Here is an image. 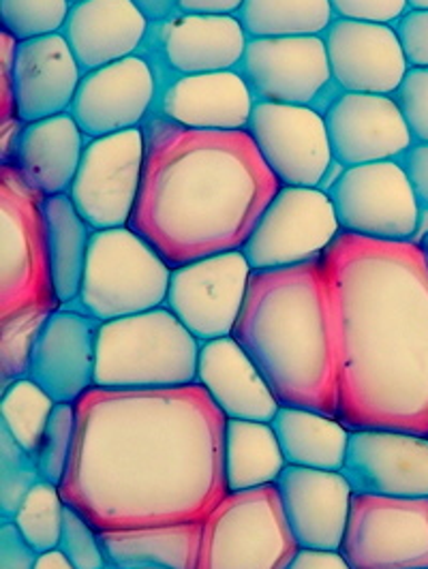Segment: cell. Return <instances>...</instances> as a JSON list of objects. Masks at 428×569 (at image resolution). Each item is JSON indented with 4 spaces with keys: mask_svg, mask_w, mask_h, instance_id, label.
I'll return each instance as SVG.
<instances>
[{
    "mask_svg": "<svg viewBox=\"0 0 428 569\" xmlns=\"http://www.w3.org/2000/svg\"><path fill=\"white\" fill-rule=\"evenodd\" d=\"M287 460L270 422L228 420L226 480L229 492L277 485Z\"/></svg>",
    "mask_w": 428,
    "mask_h": 569,
    "instance_id": "obj_31",
    "label": "cell"
},
{
    "mask_svg": "<svg viewBox=\"0 0 428 569\" xmlns=\"http://www.w3.org/2000/svg\"><path fill=\"white\" fill-rule=\"evenodd\" d=\"M171 268L133 229L92 231L84 279L73 305L80 311L112 321L166 307Z\"/></svg>",
    "mask_w": 428,
    "mask_h": 569,
    "instance_id": "obj_6",
    "label": "cell"
},
{
    "mask_svg": "<svg viewBox=\"0 0 428 569\" xmlns=\"http://www.w3.org/2000/svg\"><path fill=\"white\" fill-rule=\"evenodd\" d=\"M249 39L319 37L335 22L330 0H245L236 16Z\"/></svg>",
    "mask_w": 428,
    "mask_h": 569,
    "instance_id": "obj_32",
    "label": "cell"
},
{
    "mask_svg": "<svg viewBox=\"0 0 428 569\" xmlns=\"http://www.w3.org/2000/svg\"><path fill=\"white\" fill-rule=\"evenodd\" d=\"M69 13V0H0L2 32L18 43L62 32Z\"/></svg>",
    "mask_w": 428,
    "mask_h": 569,
    "instance_id": "obj_36",
    "label": "cell"
},
{
    "mask_svg": "<svg viewBox=\"0 0 428 569\" xmlns=\"http://www.w3.org/2000/svg\"><path fill=\"white\" fill-rule=\"evenodd\" d=\"M201 529L198 522L101 531L108 569H198Z\"/></svg>",
    "mask_w": 428,
    "mask_h": 569,
    "instance_id": "obj_28",
    "label": "cell"
},
{
    "mask_svg": "<svg viewBox=\"0 0 428 569\" xmlns=\"http://www.w3.org/2000/svg\"><path fill=\"white\" fill-rule=\"evenodd\" d=\"M422 208H428V143H414L399 159Z\"/></svg>",
    "mask_w": 428,
    "mask_h": 569,
    "instance_id": "obj_44",
    "label": "cell"
},
{
    "mask_svg": "<svg viewBox=\"0 0 428 569\" xmlns=\"http://www.w3.org/2000/svg\"><path fill=\"white\" fill-rule=\"evenodd\" d=\"M283 407L339 416V358L324 259L253 270L231 332Z\"/></svg>",
    "mask_w": 428,
    "mask_h": 569,
    "instance_id": "obj_4",
    "label": "cell"
},
{
    "mask_svg": "<svg viewBox=\"0 0 428 569\" xmlns=\"http://www.w3.org/2000/svg\"><path fill=\"white\" fill-rule=\"evenodd\" d=\"M34 569H76L73 563L58 550H48V552H41L39 559H37V566Z\"/></svg>",
    "mask_w": 428,
    "mask_h": 569,
    "instance_id": "obj_48",
    "label": "cell"
},
{
    "mask_svg": "<svg viewBox=\"0 0 428 569\" xmlns=\"http://www.w3.org/2000/svg\"><path fill=\"white\" fill-rule=\"evenodd\" d=\"M148 22H159L180 13V0H131Z\"/></svg>",
    "mask_w": 428,
    "mask_h": 569,
    "instance_id": "obj_47",
    "label": "cell"
},
{
    "mask_svg": "<svg viewBox=\"0 0 428 569\" xmlns=\"http://www.w3.org/2000/svg\"><path fill=\"white\" fill-rule=\"evenodd\" d=\"M253 268L242 251L203 257L171 270L166 309L200 342L231 337Z\"/></svg>",
    "mask_w": 428,
    "mask_h": 569,
    "instance_id": "obj_14",
    "label": "cell"
},
{
    "mask_svg": "<svg viewBox=\"0 0 428 569\" xmlns=\"http://www.w3.org/2000/svg\"><path fill=\"white\" fill-rule=\"evenodd\" d=\"M335 16L356 22L397 24L409 11L407 0H330Z\"/></svg>",
    "mask_w": 428,
    "mask_h": 569,
    "instance_id": "obj_41",
    "label": "cell"
},
{
    "mask_svg": "<svg viewBox=\"0 0 428 569\" xmlns=\"http://www.w3.org/2000/svg\"><path fill=\"white\" fill-rule=\"evenodd\" d=\"M341 473L354 495L428 497V437L386 428L351 430Z\"/></svg>",
    "mask_w": 428,
    "mask_h": 569,
    "instance_id": "obj_17",
    "label": "cell"
},
{
    "mask_svg": "<svg viewBox=\"0 0 428 569\" xmlns=\"http://www.w3.org/2000/svg\"><path fill=\"white\" fill-rule=\"evenodd\" d=\"M326 193L341 231L390 242H407L418 233L422 206L400 161L345 168Z\"/></svg>",
    "mask_w": 428,
    "mask_h": 569,
    "instance_id": "obj_11",
    "label": "cell"
},
{
    "mask_svg": "<svg viewBox=\"0 0 428 569\" xmlns=\"http://www.w3.org/2000/svg\"><path fill=\"white\" fill-rule=\"evenodd\" d=\"M39 552L24 540L18 527L0 522V569H34Z\"/></svg>",
    "mask_w": 428,
    "mask_h": 569,
    "instance_id": "obj_43",
    "label": "cell"
},
{
    "mask_svg": "<svg viewBox=\"0 0 428 569\" xmlns=\"http://www.w3.org/2000/svg\"><path fill=\"white\" fill-rule=\"evenodd\" d=\"M418 244H420V249H422V253H425V259H427L428 263V233L418 240Z\"/></svg>",
    "mask_w": 428,
    "mask_h": 569,
    "instance_id": "obj_51",
    "label": "cell"
},
{
    "mask_svg": "<svg viewBox=\"0 0 428 569\" xmlns=\"http://www.w3.org/2000/svg\"><path fill=\"white\" fill-rule=\"evenodd\" d=\"M143 171L129 228L173 268L240 251L281 189L249 131L142 124Z\"/></svg>",
    "mask_w": 428,
    "mask_h": 569,
    "instance_id": "obj_3",
    "label": "cell"
},
{
    "mask_svg": "<svg viewBox=\"0 0 428 569\" xmlns=\"http://www.w3.org/2000/svg\"><path fill=\"white\" fill-rule=\"evenodd\" d=\"M76 443V405L57 402L43 443L37 455L41 480L50 485H62Z\"/></svg>",
    "mask_w": 428,
    "mask_h": 569,
    "instance_id": "obj_38",
    "label": "cell"
},
{
    "mask_svg": "<svg viewBox=\"0 0 428 569\" xmlns=\"http://www.w3.org/2000/svg\"><path fill=\"white\" fill-rule=\"evenodd\" d=\"M52 283L60 305H73L84 279L92 229L67 193L43 200Z\"/></svg>",
    "mask_w": 428,
    "mask_h": 569,
    "instance_id": "obj_30",
    "label": "cell"
},
{
    "mask_svg": "<svg viewBox=\"0 0 428 569\" xmlns=\"http://www.w3.org/2000/svg\"><path fill=\"white\" fill-rule=\"evenodd\" d=\"M428 233V208H422V212H420V223H418V233H416V238H414V242H418L422 236H427Z\"/></svg>",
    "mask_w": 428,
    "mask_h": 569,
    "instance_id": "obj_49",
    "label": "cell"
},
{
    "mask_svg": "<svg viewBox=\"0 0 428 569\" xmlns=\"http://www.w3.org/2000/svg\"><path fill=\"white\" fill-rule=\"evenodd\" d=\"M337 358L339 420L428 437V263L418 242L341 231L324 253Z\"/></svg>",
    "mask_w": 428,
    "mask_h": 569,
    "instance_id": "obj_2",
    "label": "cell"
},
{
    "mask_svg": "<svg viewBox=\"0 0 428 569\" xmlns=\"http://www.w3.org/2000/svg\"><path fill=\"white\" fill-rule=\"evenodd\" d=\"M409 9H418V11H428V0H407Z\"/></svg>",
    "mask_w": 428,
    "mask_h": 569,
    "instance_id": "obj_50",
    "label": "cell"
},
{
    "mask_svg": "<svg viewBox=\"0 0 428 569\" xmlns=\"http://www.w3.org/2000/svg\"><path fill=\"white\" fill-rule=\"evenodd\" d=\"M395 30L409 69H428V11L409 9Z\"/></svg>",
    "mask_w": 428,
    "mask_h": 569,
    "instance_id": "obj_42",
    "label": "cell"
},
{
    "mask_svg": "<svg viewBox=\"0 0 428 569\" xmlns=\"http://www.w3.org/2000/svg\"><path fill=\"white\" fill-rule=\"evenodd\" d=\"M103 321L60 305L50 315L32 353L29 379L57 402L76 405L94 388L97 337Z\"/></svg>",
    "mask_w": 428,
    "mask_h": 569,
    "instance_id": "obj_21",
    "label": "cell"
},
{
    "mask_svg": "<svg viewBox=\"0 0 428 569\" xmlns=\"http://www.w3.org/2000/svg\"><path fill=\"white\" fill-rule=\"evenodd\" d=\"M58 550L73 563L76 569H108L99 531L86 520L82 513L76 512L69 506L64 510Z\"/></svg>",
    "mask_w": 428,
    "mask_h": 569,
    "instance_id": "obj_39",
    "label": "cell"
},
{
    "mask_svg": "<svg viewBox=\"0 0 428 569\" xmlns=\"http://www.w3.org/2000/svg\"><path fill=\"white\" fill-rule=\"evenodd\" d=\"M287 525L300 548L341 550L354 490L341 471L287 465L277 480Z\"/></svg>",
    "mask_w": 428,
    "mask_h": 569,
    "instance_id": "obj_22",
    "label": "cell"
},
{
    "mask_svg": "<svg viewBox=\"0 0 428 569\" xmlns=\"http://www.w3.org/2000/svg\"><path fill=\"white\" fill-rule=\"evenodd\" d=\"M247 131L281 187L321 189L337 163L326 118L315 108L256 103Z\"/></svg>",
    "mask_w": 428,
    "mask_h": 569,
    "instance_id": "obj_15",
    "label": "cell"
},
{
    "mask_svg": "<svg viewBox=\"0 0 428 569\" xmlns=\"http://www.w3.org/2000/svg\"><path fill=\"white\" fill-rule=\"evenodd\" d=\"M270 425L277 432L287 465L341 471L351 430L339 418L281 405Z\"/></svg>",
    "mask_w": 428,
    "mask_h": 569,
    "instance_id": "obj_29",
    "label": "cell"
},
{
    "mask_svg": "<svg viewBox=\"0 0 428 569\" xmlns=\"http://www.w3.org/2000/svg\"><path fill=\"white\" fill-rule=\"evenodd\" d=\"M69 2H71V4H78V2H82V0H69Z\"/></svg>",
    "mask_w": 428,
    "mask_h": 569,
    "instance_id": "obj_52",
    "label": "cell"
},
{
    "mask_svg": "<svg viewBox=\"0 0 428 569\" xmlns=\"http://www.w3.org/2000/svg\"><path fill=\"white\" fill-rule=\"evenodd\" d=\"M238 73L256 103L315 108L335 84L321 37L249 39Z\"/></svg>",
    "mask_w": 428,
    "mask_h": 569,
    "instance_id": "obj_16",
    "label": "cell"
},
{
    "mask_svg": "<svg viewBox=\"0 0 428 569\" xmlns=\"http://www.w3.org/2000/svg\"><path fill=\"white\" fill-rule=\"evenodd\" d=\"M332 157L342 168L399 161L414 146L392 94L341 92L324 112Z\"/></svg>",
    "mask_w": 428,
    "mask_h": 569,
    "instance_id": "obj_19",
    "label": "cell"
},
{
    "mask_svg": "<svg viewBox=\"0 0 428 569\" xmlns=\"http://www.w3.org/2000/svg\"><path fill=\"white\" fill-rule=\"evenodd\" d=\"M341 233L324 189L281 187L240 249L253 270L289 268L321 259Z\"/></svg>",
    "mask_w": 428,
    "mask_h": 569,
    "instance_id": "obj_10",
    "label": "cell"
},
{
    "mask_svg": "<svg viewBox=\"0 0 428 569\" xmlns=\"http://www.w3.org/2000/svg\"><path fill=\"white\" fill-rule=\"evenodd\" d=\"M253 108L251 88L231 69L182 76L161 86L150 116L196 131H247Z\"/></svg>",
    "mask_w": 428,
    "mask_h": 569,
    "instance_id": "obj_24",
    "label": "cell"
},
{
    "mask_svg": "<svg viewBox=\"0 0 428 569\" xmlns=\"http://www.w3.org/2000/svg\"><path fill=\"white\" fill-rule=\"evenodd\" d=\"M150 22L131 0H82L62 34L82 71H94L142 50Z\"/></svg>",
    "mask_w": 428,
    "mask_h": 569,
    "instance_id": "obj_26",
    "label": "cell"
},
{
    "mask_svg": "<svg viewBox=\"0 0 428 569\" xmlns=\"http://www.w3.org/2000/svg\"><path fill=\"white\" fill-rule=\"evenodd\" d=\"M157 76L146 58H122L88 71L76 92L69 114L88 140L140 129L157 101Z\"/></svg>",
    "mask_w": 428,
    "mask_h": 569,
    "instance_id": "obj_18",
    "label": "cell"
},
{
    "mask_svg": "<svg viewBox=\"0 0 428 569\" xmlns=\"http://www.w3.org/2000/svg\"><path fill=\"white\" fill-rule=\"evenodd\" d=\"M228 418L200 383L90 388L60 495L101 531L198 522L226 497Z\"/></svg>",
    "mask_w": 428,
    "mask_h": 569,
    "instance_id": "obj_1",
    "label": "cell"
},
{
    "mask_svg": "<svg viewBox=\"0 0 428 569\" xmlns=\"http://www.w3.org/2000/svg\"><path fill=\"white\" fill-rule=\"evenodd\" d=\"M84 71L62 32L22 41L11 69L16 118L37 122L69 112Z\"/></svg>",
    "mask_w": 428,
    "mask_h": 569,
    "instance_id": "obj_23",
    "label": "cell"
},
{
    "mask_svg": "<svg viewBox=\"0 0 428 569\" xmlns=\"http://www.w3.org/2000/svg\"><path fill=\"white\" fill-rule=\"evenodd\" d=\"M300 546L277 485L228 497L203 518L198 569H287Z\"/></svg>",
    "mask_w": 428,
    "mask_h": 569,
    "instance_id": "obj_7",
    "label": "cell"
},
{
    "mask_svg": "<svg viewBox=\"0 0 428 569\" xmlns=\"http://www.w3.org/2000/svg\"><path fill=\"white\" fill-rule=\"evenodd\" d=\"M200 347L166 307L103 321L97 337L94 386L157 390L198 383Z\"/></svg>",
    "mask_w": 428,
    "mask_h": 569,
    "instance_id": "obj_5",
    "label": "cell"
},
{
    "mask_svg": "<svg viewBox=\"0 0 428 569\" xmlns=\"http://www.w3.org/2000/svg\"><path fill=\"white\" fill-rule=\"evenodd\" d=\"M287 569H351L341 550H309L300 548Z\"/></svg>",
    "mask_w": 428,
    "mask_h": 569,
    "instance_id": "obj_45",
    "label": "cell"
},
{
    "mask_svg": "<svg viewBox=\"0 0 428 569\" xmlns=\"http://www.w3.org/2000/svg\"><path fill=\"white\" fill-rule=\"evenodd\" d=\"M60 307L52 283L43 198L11 166L0 170V317Z\"/></svg>",
    "mask_w": 428,
    "mask_h": 569,
    "instance_id": "obj_8",
    "label": "cell"
},
{
    "mask_svg": "<svg viewBox=\"0 0 428 569\" xmlns=\"http://www.w3.org/2000/svg\"><path fill=\"white\" fill-rule=\"evenodd\" d=\"M67 503L57 485L41 480L32 486L27 499L13 516V525L24 536V540L41 555L54 550L62 536Z\"/></svg>",
    "mask_w": 428,
    "mask_h": 569,
    "instance_id": "obj_35",
    "label": "cell"
},
{
    "mask_svg": "<svg viewBox=\"0 0 428 569\" xmlns=\"http://www.w3.org/2000/svg\"><path fill=\"white\" fill-rule=\"evenodd\" d=\"M58 307H32L0 317V390L29 377L39 337Z\"/></svg>",
    "mask_w": 428,
    "mask_h": 569,
    "instance_id": "obj_34",
    "label": "cell"
},
{
    "mask_svg": "<svg viewBox=\"0 0 428 569\" xmlns=\"http://www.w3.org/2000/svg\"><path fill=\"white\" fill-rule=\"evenodd\" d=\"M249 34L236 16L176 13L150 22L142 50L157 76V86L182 76L231 71L240 64Z\"/></svg>",
    "mask_w": 428,
    "mask_h": 569,
    "instance_id": "obj_13",
    "label": "cell"
},
{
    "mask_svg": "<svg viewBox=\"0 0 428 569\" xmlns=\"http://www.w3.org/2000/svg\"><path fill=\"white\" fill-rule=\"evenodd\" d=\"M41 482L37 458L0 427V522L13 520L32 486Z\"/></svg>",
    "mask_w": 428,
    "mask_h": 569,
    "instance_id": "obj_37",
    "label": "cell"
},
{
    "mask_svg": "<svg viewBox=\"0 0 428 569\" xmlns=\"http://www.w3.org/2000/svg\"><path fill=\"white\" fill-rule=\"evenodd\" d=\"M0 427L29 452L39 455L57 400L32 379H20L0 390Z\"/></svg>",
    "mask_w": 428,
    "mask_h": 569,
    "instance_id": "obj_33",
    "label": "cell"
},
{
    "mask_svg": "<svg viewBox=\"0 0 428 569\" xmlns=\"http://www.w3.org/2000/svg\"><path fill=\"white\" fill-rule=\"evenodd\" d=\"M392 97L399 103L414 143H428V69H409Z\"/></svg>",
    "mask_w": 428,
    "mask_h": 569,
    "instance_id": "obj_40",
    "label": "cell"
},
{
    "mask_svg": "<svg viewBox=\"0 0 428 569\" xmlns=\"http://www.w3.org/2000/svg\"><path fill=\"white\" fill-rule=\"evenodd\" d=\"M341 555L351 569H428V497L354 495Z\"/></svg>",
    "mask_w": 428,
    "mask_h": 569,
    "instance_id": "obj_9",
    "label": "cell"
},
{
    "mask_svg": "<svg viewBox=\"0 0 428 569\" xmlns=\"http://www.w3.org/2000/svg\"><path fill=\"white\" fill-rule=\"evenodd\" d=\"M86 143L84 131L69 112L24 122L9 166L39 198L62 196L76 180Z\"/></svg>",
    "mask_w": 428,
    "mask_h": 569,
    "instance_id": "obj_27",
    "label": "cell"
},
{
    "mask_svg": "<svg viewBox=\"0 0 428 569\" xmlns=\"http://www.w3.org/2000/svg\"><path fill=\"white\" fill-rule=\"evenodd\" d=\"M324 41L341 92L395 94L409 71L399 34L390 24L337 18Z\"/></svg>",
    "mask_w": 428,
    "mask_h": 569,
    "instance_id": "obj_20",
    "label": "cell"
},
{
    "mask_svg": "<svg viewBox=\"0 0 428 569\" xmlns=\"http://www.w3.org/2000/svg\"><path fill=\"white\" fill-rule=\"evenodd\" d=\"M245 0H180V13L189 16H238Z\"/></svg>",
    "mask_w": 428,
    "mask_h": 569,
    "instance_id": "obj_46",
    "label": "cell"
},
{
    "mask_svg": "<svg viewBox=\"0 0 428 569\" xmlns=\"http://www.w3.org/2000/svg\"><path fill=\"white\" fill-rule=\"evenodd\" d=\"M198 383L228 420L272 422L281 405L233 337L201 342Z\"/></svg>",
    "mask_w": 428,
    "mask_h": 569,
    "instance_id": "obj_25",
    "label": "cell"
},
{
    "mask_svg": "<svg viewBox=\"0 0 428 569\" xmlns=\"http://www.w3.org/2000/svg\"><path fill=\"white\" fill-rule=\"evenodd\" d=\"M143 148L142 127L86 143L67 196L92 231L129 226L142 184Z\"/></svg>",
    "mask_w": 428,
    "mask_h": 569,
    "instance_id": "obj_12",
    "label": "cell"
}]
</instances>
